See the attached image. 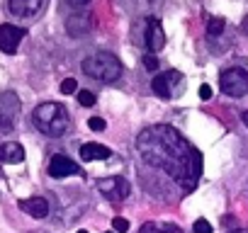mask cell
<instances>
[{"label": "cell", "mask_w": 248, "mask_h": 233, "mask_svg": "<svg viewBox=\"0 0 248 233\" xmlns=\"http://www.w3.org/2000/svg\"><path fill=\"white\" fill-rule=\"evenodd\" d=\"M78 90V83H76V78H66L63 83H61V92L63 95H73Z\"/></svg>", "instance_id": "obj_20"}, {"label": "cell", "mask_w": 248, "mask_h": 233, "mask_svg": "<svg viewBox=\"0 0 248 233\" xmlns=\"http://www.w3.org/2000/svg\"><path fill=\"white\" fill-rule=\"evenodd\" d=\"M224 27H226V22H224L221 17H214V20H209L207 32H209V37H219V34L224 32Z\"/></svg>", "instance_id": "obj_17"}, {"label": "cell", "mask_w": 248, "mask_h": 233, "mask_svg": "<svg viewBox=\"0 0 248 233\" xmlns=\"http://www.w3.org/2000/svg\"><path fill=\"white\" fill-rule=\"evenodd\" d=\"M93 29V17L90 15H71L68 20H66V32L71 34V37H83V34H88Z\"/></svg>", "instance_id": "obj_14"}, {"label": "cell", "mask_w": 248, "mask_h": 233, "mask_svg": "<svg viewBox=\"0 0 248 233\" xmlns=\"http://www.w3.org/2000/svg\"><path fill=\"white\" fill-rule=\"evenodd\" d=\"M112 151L102 144H83L80 146V158L83 160H107Z\"/></svg>", "instance_id": "obj_15"}, {"label": "cell", "mask_w": 248, "mask_h": 233, "mask_svg": "<svg viewBox=\"0 0 248 233\" xmlns=\"http://www.w3.org/2000/svg\"><path fill=\"white\" fill-rule=\"evenodd\" d=\"M200 97L202 100H212V87L204 83V85H200Z\"/></svg>", "instance_id": "obj_24"}, {"label": "cell", "mask_w": 248, "mask_h": 233, "mask_svg": "<svg viewBox=\"0 0 248 233\" xmlns=\"http://www.w3.org/2000/svg\"><path fill=\"white\" fill-rule=\"evenodd\" d=\"M139 233H183L180 226L175 223H156V221H149L139 228Z\"/></svg>", "instance_id": "obj_16"}, {"label": "cell", "mask_w": 248, "mask_h": 233, "mask_svg": "<svg viewBox=\"0 0 248 233\" xmlns=\"http://www.w3.org/2000/svg\"><path fill=\"white\" fill-rule=\"evenodd\" d=\"M192 233H212V223L207 218H197L192 223Z\"/></svg>", "instance_id": "obj_19"}, {"label": "cell", "mask_w": 248, "mask_h": 233, "mask_svg": "<svg viewBox=\"0 0 248 233\" xmlns=\"http://www.w3.org/2000/svg\"><path fill=\"white\" fill-rule=\"evenodd\" d=\"M107 233H112V231H107Z\"/></svg>", "instance_id": "obj_30"}, {"label": "cell", "mask_w": 248, "mask_h": 233, "mask_svg": "<svg viewBox=\"0 0 248 233\" xmlns=\"http://www.w3.org/2000/svg\"><path fill=\"white\" fill-rule=\"evenodd\" d=\"M144 66H146L149 71H156V68H158V58H156V56L149 51V54L144 56Z\"/></svg>", "instance_id": "obj_23"}, {"label": "cell", "mask_w": 248, "mask_h": 233, "mask_svg": "<svg viewBox=\"0 0 248 233\" xmlns=\"http://www.w3.org/2000/svg\"><path fill=\"white\" fill-rule=\"evenodd\" d=\"M144 39H146V46H149V51H151V54H156V51H161V49L166 46V32H163V27H161V20H158V17H149Z\"/></svg>", "instance_id": "obj_9"}, {"label": "cell", "mask_w": 248, "mask_h": 233, "mask_svg": "<svg viewBox=\"0 0 248 233\" xmlns=\"http://www.w3.org/2000/svg\"><path fill=\"white\" fill-rule=\"evenodd\" d=\"M137 151L149 168L166 173L183 192H192L202 175V153L170 124L146 127L137 136Z\"/></svg>", "instance_id": "obj_1"}, {"label": "cell", "mask_w": 248, "mask_h": 233, "mask_svg": "<svg viewBox=\"0 0 248 233\" xmlns=\"http://www.w3.org/2000/svg\"><path fill=\"white\" fill-rule=\"evenodd\" d=\"M22 102L15 92H3L0 95V127L3 129H13L17 124V116H20Z\"/></svg>", "instance_id": "obj_6"}, {"label": "cell", "mask_w": 248, "mask_h": 233, "mask_svg": "<svg viewBox=\"0 0 248 233\" xmlns=\"http://www.w3.org/2000/svg\"><path fill=\"white\" fill-rule=\"evenodd\" d=\"M241 119H243V124H246V127H248V109H246V112H243V114H241Z\"/></svg>", "instance_id": "obj_26"}, {"label": "cell", "mask_w": 248, "mask_h": 233, "mask_svg": "<svg viewBox=\"0 0 248 233\" xmlns=\"http://www.w3.org/2000/svg\"><path fill=\"white\" fill-rule=\"evenodd\" d=\"M49 175L56 177V180H61V177H68V175H83V173H80L78 163H73L68 156L56 153V156L49 160Z\"/></svg>", "instance_id": "obj_8"}, {"label": "cell", "mask_w": 248, "mask_h": 233, "mask_svg": "<svg viewBox=\"0 0 248 233\" xmlns=\"http://www.w3.org/2000/svg\"><path fill=\"white\" fill-rule=\"evenodd\" d=\"M80 68H83L85 75H90V78H95L100 83H114L122 75V63L109 51H97V54L83 58Z\"/></svg>", "instance_id": "obj_3"}, {"label": "cell", "mask_w": 248, "mask_h": 233, "mask_svg": "<svg viewBox=\"0 0 248 233\" xmlns=\"http://www.w3.org/2000/svg\"><path fill=\"white\" fill-rule=\"evenodd\" d=\"M243 29H246V32H248V17H246V22H243Z\"/></svg>", "instance_id": "obj_28"}, {"label": "cell", "mask_w": 248, "mask_h": 233, "mask_svg": "<svg viewBox=\"0 0 248 233\" xmlns=\"http://www.w3.org/2000/svg\"><path fill=\"white\" fill-rule=\"evenodd\" d=\"M219 87H221L224 95H229L233 100L248 95V71H243V68H229V71H224L221 78H219Z\"/></svg>", "instance_id": "obj_4"}, {"label": "cell", "mask_w": 248, "mask_h": 233, "mask_svg": "<svg viewBox=\"0 0 248 233\" xmlns=\"http://www.w3.org/2000/svg\"><path fill=\"white\" fill-rule=\"evenodd\" d=\"M22 160H25V148H22L17 141H5V144H0V163L15 165V163H22Z\"/></svg>", "instance_id": "obj_13"}, {"label": "cell", "mask_w": 248, "mask_h": 233, "mask_svg": "<svg viewBox=\"0 0 248 233\" xmlns=\"http://www.w3.org/2000/svg\"><path fill=\"white\" fill-rule=\"evenodd\" d=\"M175 80H180V73H178V71L161 73V75H156V78L151 80V90H154L158 97L168 100V97L173 95V90H170V83H175Z\"/></svg>", "instance_id": "obj_12"}, {"label": "cell", "mask_w": 248, "mask_h": 233, "mask_svg": "<svg viewBox=\"0 0 248 233\" xmlns=\"http://www.w3.org/2000/svg\"><path fill=\"white\" fill-rule=\"evenodd\" d=\"M78 102H80L83 107H93V104L97 102V97H95L90 90H78Z\"/></svg>", "instance_id": "obj_18"}, {"label": "cell", "mask_w": 248, "mask_h": 233, "mask_svg": "<svg viewBox=\"0 0 248 233\" xmlns=\"http://www.w3.org/2000/svg\"><path fill=\"white\" fill-rule=\"evenodd\" d=\"M78 233H88V231H83V228H80V231H78Z\"/></svg>", "instance_id": "obj_29"}, {"label": "cell", "mask_w": 248, "mask_h": 233, "mask_svg": "<svg viewBox=\"0 0 248 233\" xmlns=\"http://www.w3.org/2000/svg\"><path fill=\"white\" fill-rule=\"evenodd\" d=\"M68 5H73V8H83V5H88L90 0H66Z\"/></svg>", "instance_id": "obj_25"}, {"label": "cell", "mask_w": 248, "mask_h": 233, "mask_svg": "<svg viewBox=\"0 0 248 233\" xmlns=\"http://www.w3.org/2000/svg\"><path fill=\"white\" fill-rule=\"evenodd\" d=\"M32 124L37 127V131L59 139L71 129V116L61 102H42L32 112Z\"/></svg>", "instance_id": "obj_2"}, {"label": "cell", "mask_w": 248, "mask_h": 233, "mask_svg": "<svg viewBox=\"0 0 248 233\" xmlns=\"http://www.w3.org/2000/svg\"><path fill=\"white\" fill-rule=\"evenodd\" d=\"M229 233H248L246 228H236V231H229Z\"/></svg>", "instance_id": "obj_27"}, {"label": "cell", "mask_w": 248, "mask_h": 233, "mask_svg": "<svg viewBox=\"0 0 248 233\" xmlns=\"http://www.w3.org/2000/svg\"><path fill=\"white\" fill-rule=\"evenodd\" d=\"M112 228H114L117 233H127V231H129V221L122 218V216H117V218L112 221Z\"/></svg>", "instance_id": "obj_21"}, {"label": "cell", "mask_w": 248, "mask_h": 233, "mask_svg": "<svg viewBox=\"0 0 248 233\" xmlns=\"http://www.w3.org/2000/svg\"><path fill=\"white\" fill-rule=\"evenodd\" d=\"M17 206L30 214L32 218H46L49 216V202L44 197H30V199H20Z\"/></svg>", "instance_id": "obj_11"}, {"label": "cell", "mask_w": 248, "mask_h": 233, "mask_svg": "<svg viewBox=\"0 0 248 233\" xmlns=\"http://www.w3.org/2000/svg\"><path fill=\"white\" fill-rule=\"evenodd\" d=\"M88 127L93 129V131H105V119H100V116H90V119H88Z\"/></svg>", "instance_id": "obj_22"}, {"label": "cell", "mask_w": 248, "mask_h": 233, "mask_svg": "<svg viewBox=\"0 0 248 233\" xmlns=\"http://www.w3.org/2000/svg\"><path fill=\"white\" fill-rule=\"evenodd\" d=\"M95 187H97V192L100 194H105L109 202H114V204H119V202H124L129 194H132V187H129V182H127V177H122V175H112V177H105V180H97L95 182Z\"/></svg>", "instance_id": "obj_5"}, {"label": "cell", "mask_w": 248, "mask_h": 233, "mask_svg": "<svg viewBox=\"0 0 248 233\" xmlns=\"http://www.w3.org/2000/svg\"><path fill=\"white\" fill-rule=\"evenodd\" d=\"M25 29L15 25H0V51L3 54H15L20 49V42L25 39Z\"/></svg>", "instance_id": "obj_7"}, {"label": "cell", "mask_w": 248, "mask_h": 233, "mask_svg": "<svg viewBox=\"0 0 248 233\" xmlns=\"http://www.w3.org/2000/svg\"><path fill=\"white\" fill-rule=\"evenodd\" d=\"M8 8L15 17H34L42 13L44 0H8Z\"/></svg>", "instance_id": "obj_10"}]
</instances>
